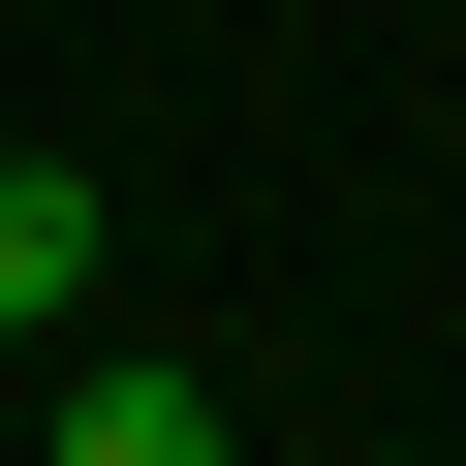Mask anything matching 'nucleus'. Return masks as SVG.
<instances>
[{
	"mask_svg": "<svg viewBox=\"0 0 466 466\" xmlns=\"http://www.w3.org/2000/svg\"><path fill=\"white\" fill-rule=\"evenodd\" d=\"M94 249H125V218H94V156H0V342H32V311H94Z\"/></svg>",
	"mask_w": 466,
	"mask_h": 466,
	"instance_id": "obj_1",
	"label": "nucleus"
},
{
	"mask_svg": "<svg viewBox=\"0 0 466 466\" xmlns=\"http://www.w3.org/2000/svg\"><path fill=\"white\" fill-rule=\"evenodd\" d=\"M63 466H218V373H63Z\"/></svg>",
	"mask_w": 466,
	"mask_h": 466,
	"instance_id": "obj_2",
	"label": "nucleus"
}]
</instances>
